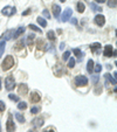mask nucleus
<instances>
[{
  "label": "nucleus",
  "mask_w": 117,
  "mask_h": 132,
  "mask_svg": "<svg viewBox=\"0 0 117 132\" xmlns=\"http://www.w3.org/2000/svg\"><path fill=\"white\" fill-rule=\"evenodd\" d=\"M14 65V59H13V56H11V55H8V56H6L5 60L3 61V63H1V68H3L4 71H7V70H10L11 68Z\"/></svg>",
  "instance_id": "obj_1"
},
{
  "label": "nucleus",
  "mask_w": 117,
  "mask_h": 132,
  "mask_svg": "<svg viewBox=\"0 0 117 132\" xmlns=\"http://www.w3.org/2000/svg\"><path fill=\"white\" fill-rule=\"evenodd\" d=\"M75 84L77 87H84V85L88 84V78L83 75H79V76L75 77Z\"/></svg>",
  "instance_id": "obj_2"
},
{
  "label": "nucleus",
  "mask_w": 117,
  "mask_h": 132,
  "mask_svg": "<svg viewBox=\"0 0 117 132\" xmlns=\"http://www.w3.org/2000/svg\"><path fill=\"white\" fill-rule=\"evenodd\" d=\"M5 87L8 91H12V90L15 88V81H14V77H13V76H8V77H6Z\"/></svg>",
  "instance_id": "obj_3"
},
{
  "label": "nucleus",
  "mask_w": 117,
  "mask_h": 132,
  "mask_svg": "<svg viewBox=\"0 0 117 132\" xmlns=\"http://www.w3.org/2000/svg\"><path fill=\"white\" fill-rule=\"evenodd\" d=\"M1 13H3V15H6V16H12V15H14L15 13H17V10H15V7H10V6H6V7L3 8Z\"/></svg>",
  "instance_id": "obj_4"
},
{
  "label": "nucleus",
  "mask_w": 117,
  "mask_h": 132,
  "mask_svg": "<svg viewBox=\"0 0 117 132\" xmlns=\"http://www.w3.org/2000/svg\"><path fill=\"white\" fill-rule=\"evenodd\" d=\"M6 129H7V132H14L15 131V124H14V122H13V116L12 115L8 116Z\"/></svg>",
  "instance_id": "obj_5"
},
{
  "label": "nucleus",
  "mask_w": 117,
  "mask_h": 132,
  "mask_svg": "<svg viewBox=\"0 0 117 132\" xmlns=\"http://www.w3.org/2000/svg\"><path fill=\"white\" fill-rule=\"evenodd\" d=\"M72 14H73L72 8H66V11L63 12V14L61 15V21H62V22L69 21V20H70V16H72Z\"/></svg>",
  "instance_id": "obj_6"
},
{
  "label": "nucleus",
  "mask_w": 117,
  "mask_h": 132,
  "mask_svg": "<svg viewBox=\"0 0 117 132\" xmlns=\"http://www.w3.org/2000/svg\"><path fill=\"white\" fill-rule=\"evenodd\" d=\"M13 36H14V30L10 29V30H6V32L4 33L3 35H1V39H3L4 41H7V40H11V39H13Z\"/></svg>",
  "instance_id": "obj_7"
},
{
  "label": "nucleus",
  "mask_w": 117,
  "mask_h": 132,
  "mask_svg": "<svg viewBox=\"0 0 117 132\" xmlns=\"http://www.w3.org/2000/svg\"><path fill=\"white\" fill-rule=\"evenodd\" d=\"M95 22H96V25H97V26L102 27V26L105 23V18L103 16L102 14H97L96 16H95Z\"/></svg>",
  "instance_id": "obj_8"
},
{
  "label": "nucleus",
  "mask_w": 117,
  "mask_h": 132,
  "mask_svg": "<svg viewBox=\"0 0 117 132\" xmlns=\"http://www.w3.org/2000/svg\"><path fill=\"white\" fill-rule=\"evenodd\" d=\"M103 55L105 57H111L112 56V46L108 45L104 47V50H103Z\"/></svg>",
  "instance_id": "obj_9"
},
{
  "label": "nucleus",
  "mask_w": 117,
  "mask_h": 132,
  "mask_svg": "<svg viewBox=\"0 0 117 132\" xmlns=\"http://www.w3.org/2000/svg\"><path fill=\"white\" fill-rule=\"evenodd\" d=\"M18 92L20 95H26L28 92V85L27 84H19V88H18Z\"/></svg>",
  "instance_id": "obj_10"
},
{
  "label": "nucleus",
  "mask_w": 117,
  "mask_h": 132,
  "mask_svg": "<svg viewBox=\"0 0 117 132\" xmlns=\"http://www.w3.org/2000/svg\"><path fill=\"white\" fill-rule=\"evenodd\" d=\"M40 100H41V97H40V95H39V92L33 91L32 94H30V102H32V103L40 102Z\"/></svg>",
  "instance_id": "obj_11"
},
{
  "label": "nucleus",
  "mask_w": 117,
  "mask_h": 132,
  "mask_svg": "<svg viewBox=\"0 0 117 132\" xmlns=\"http://www.w3.org/2000/svg\"><path fill=\"white\" fill-rule=\"evenodd\" d=\"M60 13H61V7L59 5H53V14H54V16L59 18L60 16Z\"/></svg>",
  "instance_id": "obj_12"
},
{
  "label": "nucleus",
  "mask_w": 117,
  "mask_h": 132,
  "mask_svg": "<svg viewBox=\"0 0 117 132\" xmlns=\"http://www.w3.org/2000/svg\"><path fill=\"white\" fill-rule=\"evenodd\" d=\"M101 43H98V42H95V43H92L91 46H90V48H91V52L92 53H98V50L101 49Z\"/></svg>",
  "instance_id": "obj_13"
},
{
  "label": "nucleus",
  "mask_w": 117,
  "mask_h": 132,
  "mask_svg": "<svg viewBox=\"0 0 117 132\" xmlns=\"http://www.w3.org/2000/svg\"><path fill=\"white\" fill-rule=\"evenodd\" d=\"M87 71L89 74H92L94 72V61L92 60H89L87 63Z\"/></svg>",
  "instance_id": "obj_14"
},
{
  "label": "nucleus",
  "mask_w": 117,
  "mask_h": 132,
  "mask_svg": "<svg viewBox=\"0 0 117 132\" xmlns=\"http://www.w3.org/2000/svg\"><path fill=\"white\" fill-rule=\"evenodd\" d=\"M33 125H34L35 127H40L43 125V119L42 118H35L34 120H33Z\"/></svg>",
  "instance_id": "obj_15"
},
{
  "label": "nucleus",
  "mask_w": 117,
  "mask_h": 132,
  "mask_svg": "<svg viewBox=\"0 0 117 132\" xmlns=\"http://www.w3.org/2000/svg\"><path fill=\"white\" fill-rule=\"evenodd\" d=\"M24 32H25V27H19L17 30H14V36H13V39H17V37H19Z\"/></svg>",
  "instance_id": "obj_16"
},
{
  "label": "nucleus",
  "mask_w": 117,
  "mask_h": 132,
  "mask_svg": "<svg viewBox=\"0 0 117 132\" xmlns=\"http://www.w3.org/2000/svg\"><path fill=\"white\" fill-rule=\"evenodd\" d=\"M15 119H17L19 123H25V122H26V120H25V117H24L21 113H19V112H17V113H15Z\"/></svg>",
  "instance_id": "obj_17"
},
{
  "label": "nucleus",
  "mask_w": 117,
  "mask_h": 132,
  "mask_svg": "<svg viewBox=\"0 0 117 132\" xmlns=\"http://www.w3.org/2000/svg\"><path fill=\"white\" fill-rule=\"evenodd\" d=\"M104 76H105V78H107V80L110 81V83H111L112 85H116V83H117V82H116V78H115V77H111V76H110V74H105Z\"/></svg>",
  "instance_id": "obj_18"
},
{
  "label": "nucleus",
  "mask_w": 117,
  "mask_h": 132,
  "mask_svg": "<svg viewBox=\"0 0 117 132\" xmlns=\"http://www.w3.org/2000/svg\"><path fill=\"white\" fill-rule=\"evenodd\" d=\"M28 28H30V29H32V30H34V32H37V33H39V34H41V33H42V30H41L40 28L37 27V26L32 25V23H30V25H28Z\"/></svg>",
  "instance_id": "obj_19"
},
{
  "label": "nucleus",
  "mask_w": 117,
  "mask_h": 132,
  "mask_svg": "<svg viewBox=\"0 0 117 132\" xmlns=\"http://www.w3.org/2000/svg\"><path fill=\"white\" fill-rule=\"evenodd\" d=\"M5 47H6V42L5 41H0V56H3L4 52H5Z\"/></svg>",
  "instance_id": "obj_20"
},
{
  "label": "nucleus",
  "mask_w": 117,
  "mask_h": 132,
  "mask_svg": "<svg viewBox=\"0 0 117 132\" xmlns=\"http://www.w3.org/2000/svg\"><path fill=\"white\" fill-rule=\"evenodd\" d=\"M84 10H85L84 4H83V3H77V11H79V12L83 13V12H84Z\"/></svg>",
  "instance_id": "obj_21"
},
{
  "label": "nucleus",
  "mask_w": 117,
  "mask_h": 132,
  "mask_svg": "<svg viewBox=\"0 0 117 132\" xmlns=\"http://www.w3.org/2000/svg\"><path fill=\"white\" fill-rule=\"evenodd\" d=\"M47 37H48V40L54 41L55 40V33H54V30H49V32L47 33Z\"/></svg>",
  "instance_id": "obj_22"
},
{
  "label": "nucleus",
  "mask_w": 117,
  "mask_h": 132,
  "mask_svg": "<svg viewBox=\"0 0 117 132\" xmlns=\"http://www.w3.org/2000/svg\"><path fill=\"white\" fill-rule=\"evenodd\" d=\"M73 53H74V55H75V56H77V57H82V56H83V53L81 52L80 49H77V48H76V49L74 48V49H73Z\"/></svg>",
  "instance_id": "obj_23"
},
{
  "label": "nucleus",
  "mask_w": 117,
  "mask_h": 132,
  "mask_svg": "<svg viewBox=\"0 0 117 132\" xmlns=\"http://www.w3.org/2000/svg\"><path fill=\"white\" fill-rule=\"evenodd\" d=\"M36 20H37V22H39L41 26H42V27H46V26H47V21H46L43 18H40V16H39Z\"/></svg>",
  "instance_id": "obj_24"
},
{
  "label": "nucleus",
  "mask_w": 117,
  "mask_h": 132,
  "mask_svg": "<svg viewBox=\"0 0 117 132\" xmlns=\"http://www.w3.org/2000/svg\"><path fill=\"white\" fill-rule=\"evenodd\" d=\"M90 7L92 8V11H97V12H101V11H102V7L97 6L95 3H91V4H90Z\"/></svg>",
  "instance_id": "obj_25"
},
{
  "label": "nucleus",
  "mask_w": 117,
  "mask_h": 132,
  "mask_svg": "<svg viewBox=\"0 0 117 132\" xmlns=\"http://www.w3.org/2000/svg\"><path fill=\"white\" fill-rule=\"evenodd\" d=\"M108 6L115 8L117 6V0H108Z\"/></svg>",
  "instance_id": "obj_26"
},
{
  "label": "nucleus",
  "mask_w": 117,
  "mask_h": 132,
  "mask_svg": "<svg viewBox=\"0 0 117 132\" xmlns=\"http://www.w3.org/2000/svg\"><path fill=\"white\" fill-rule=\"evenodd\" d=\"M26 108H27V103H25V102L18 103V109L19 110H25Z\"/></svg>",
  "instance_id": "obj_27"
},
{
  "label": "nucleus",
  "mask_w": 117,
  "mask_h": 132,
  "mask_svg": "<svg viewBox=\"0 0 117 132\" xmlns=\"http://www.w3.org/2000/svg\"><path fill=\"white\" fill-rule=\"evenodd\" d=\"M69 60V62H68V67L69 68H74L75 67V59H68Z\"/></svg>",
  "instance_id": "obj_28"
},
{
  "label": "nucleus",
  "mask_w": 117,
  "mask_h": 132,
  "mask_svg": "<svg viewBox=\"0 0 117 132\" xmlns=\"http://www.w3.org/2000/svg\"><path fill=\"white\" fill-rule=\"evenodd\" d=\"M39 111H40V108H39V106H33L32 109H30V112H32L33 115H36Z\"/></svg>",
  "instance_id": "obj_29"
},
{
  "label": "nucleus",
  "mask_w": 117,
  "mask_h": 132,
  "mask_svg": "<svg viewBox=\"0 0 117 132\" xmlns=\"http://www.w3.org/2000/svg\"><path fill=\"white\" fill-rule=\"evenodd\" d=\"M69 56H70V52H66V53H63V55H62V59H63V61H67L68 59H69Z\"/></svg>",
  "instance_id": "obj_30"
},
{
  "label": "nucleus",
  "mask_w": 117,
  "mask_h": 132,
  "mask_svg": "<svg viewBox=\"0 0 117 132\" xmlns=\"http://www.w3.org/2000/svg\"><path fill=\"white\" fill-rule=\"evenodd\" d=\"M8 98L12 100V101H15V102H19V97L15 96V95H13V94H10V95H8Z\"/></svg>",
  "instance_id": "obj_31"
},
{
  "label": "nucleus",
  "mask_w": 117,
  "mask_h": 132,
  "mask_svg": "<svg viewBox=\"0 0 117 132\" xmlns=\"http://www.w3.org/2000/svg\"><path fill=\"white\" fill-rule=\"evenodd\" d=\"M94 65H95V68H94L95 72H100L101 70H102V65H101V64H98V63H97V64H94Z\"/></svg>",
  "instance_id": "obj_32"
},
{
  "label": "nucleus",
  "mask_w": 117,
  "mask_h": 132,
  "mask_svg": "<svg viewBox=\"0 0 117 132\" xmlns=\"http://www.w3.org/2000/svg\"><path fill=\"white\" fill-rule=\"evenodd\" d=\"M33 40H34V35L33 34H30V35H28V37H27V42H28V45H32V42H33Z\"/></svg>",
  "instance_id": "obj_33"
},
{
  "label": "nucleus",
  "mask_w": 117,
  "mask_h": 132,
  "mask_svg": "<svg viewBox=\"0 0 117 132\" xmlns=\"http://www.w3.org/2000/svg\"><path fill=\"white\" fill-rule=\"evenodd\" d=\"M15 47H17V49H21V48H24V40L19 41V42L17 43V46H15Z\"/></svg>",
  "instance_id": "obj_34"
},
{
  "label": "nucleus",
  "mask_w": 117,
  "mask_h": 132,
  "mask_svg": "<svg viewBox=\"0 0 117 132\" xmlns=\"http://www.w3.org/2000/svg\"><path fill=\"white\" fill-rule=\"evenodd\" d=\"M5 109H6V105H5V103H4L3 101H0V112L5 111Z\"/></svg>",
  "instance_id": "obj_35"
},
{
  "label": "nucleus",
  "mask_w": 117,
  "mask_h": 132,
  "mask_svg": "<svg viewBox=\"0 0 117 132\" xmlns=\"http://www.w3.org/2000/svg\"><path fill=\"white\" fill-rule=\"evenodd\" d=\"M42 14H43V16H45V18H47V19H50V13L48 12L47 10H43Z\"/></svg>",
  "instance_id": "obj_36"
},
{
  "label": "nucleus",
  "mask_w": 117,
  "mask_h": 132,
  "mask_svg": "<svg viewBox=\"0 0 117 132\" xmlns=\"http://www.w3.org/2000/svg\"><path fill=\"white\" fill-rule=\"evenodd\" d=\"M97 81H98V76H97V75H95V76H94V75H92V82H94V83H96Z\"/></svg>",
  "instance_id": "obj_37"
},
{
  "label": "nucleus",
  "mask_w": 117,
  "mask_h": 132,
  "mask_svg": "<svg viewBox=\"0 0 117 132\" xmlns=\"http://www.w3.org/2000/svg\"><path fill=\"white\" fill-rule=\"evenodd\" d=\"M28 14H30V10H27V11H25V12H22V15H28Z\"/></svg>",
  "instance_id": "obj_38"
},
{
  "label": "nucleus",
  "mask_w": 117,
  "mask_h": 132,
  "mask_svg": "<svg viewBox=\"0 0 117 132\" xmlns=\"http://www.w3.org/2000/svg\"><path fill=\"white\" fill-rule=\"evenodd\" d=\"M70 22H72L73 25H76V23H77V20H76V19H72V20H70Z\"/></svg>",
  "instance_id": "obj_39"
},
{
  "label": "nucleus",
  "mask_w": 117,
  "mask_h": 132,
  "mask_svg": "<svg viewBox=\"0 0 117 132\" xmlns=\"http://www.w3.org/2000/svg\"><path fill=\"white\" fill-rule=\"evenodd\" d=\"M60 49H61V50H63V49H65V42H62V43H61V45H60Z\"/></svg>",
  "instance_id": "obj_40"
},
{
  "label": "nucleus",
  "mask_w": 117,
  "mask_h": 132,
  "mask_svg": "<svg viewBox=\"0 0 117 132\" xmlns=\"http://www.w3.org/2000/svg\"><path fill=\"white\" fill-rule=\"evenodd\" d=\"M95 1H96V3H98V4H102V3H105L107 0H95Z\"/></svg>",
  "instance_id": "obj_41"
},
{
  "label": "nucleus",
  "mask_w": 117,
  "mask_h": 132,
  "mask_svg": "<svg viewBox=\"0 0 117 132\" xmlns=\"http://www.w3.org/2000/svg\"><path fill=\"white\" fill-rule=\"evenodd\" d=\"M43 132H54V131H53V130H48V131L46 130V131H43Z\"/></svg>",
  "instance_id": "obj_42"
},
{
  "label": "nucleus",
  "mask_w": 117,
  "mask_h": 132,
  "mask_svg": "<svg viewBox=\"0 0 117 132\" xmlns=\"http://www.w3.org/2000/svg\"><path fill=\"white\" fill-rule=\"evenodd\" d=\"M28 132H36V131H35V130H29Z\"/></svg>",
  "instance_id": "obj_43"
},
{
  "label": "nucleus",
  "mask_w": 117,
  "mask_h": 132,
  "mask_svg": "<svg viewBox=\"0 0 117 132\" xmlns=\"http://www.w3.org/2000/svg\"><path fill=\"white\" fill-rule=\"evenodd\" d=\"M0 90H1V80H0Z\"/></svg>",
  "instance_id": "obj_44"
},
{
  "label": "nucleus",
  "mask_w": 117,
  "mask_h": 132,
  "mask_svg": "<svg viewBox=\"0 0 117 132\" xmlns=\"http://www.w3.org/2000/svg\"><path fill=\"white\" fill-rule=\"evenodd\" d=\"M60 1H61V3H65V1H66V0H60Z\"/></svg>",
  "instance_id": "obj_45"
},
{
  "label": "nucleus",
  "mask_w": 117,
  "mask_h": 132,
  "mask_svg": "<svg viewBox=\"0 0 117 132\" xmlns=\"http://www.w3.org/2000/svg\"><path fill=\"white\" fill-rule=\"evenodd\" d=\"M0 127H1V125H0Z\"/></svg>",
  "instance_id": "obj_46"
}]
</instances>
